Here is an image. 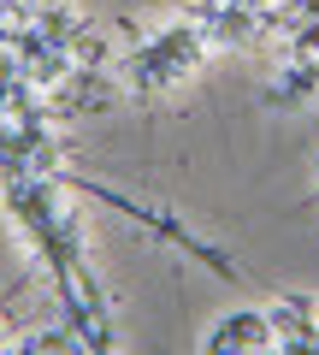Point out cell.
Instances as JSON below:
<instances>
[{
  "label": "cell",
  "mask_w": 319,
  "mask_h": 355,
  "mask_svg": "<svg viewBox=\"0 0 319 355\" xmlns=\"http://www.w3.org/2000/svg\"><path fill=\"white\" fill-rule=\"evenodd\" d=\"M207 343H213V349H278V338H272V320H266V314H230Z\"/></svg>",
  "instance_id": "1"
}]
</instances>
